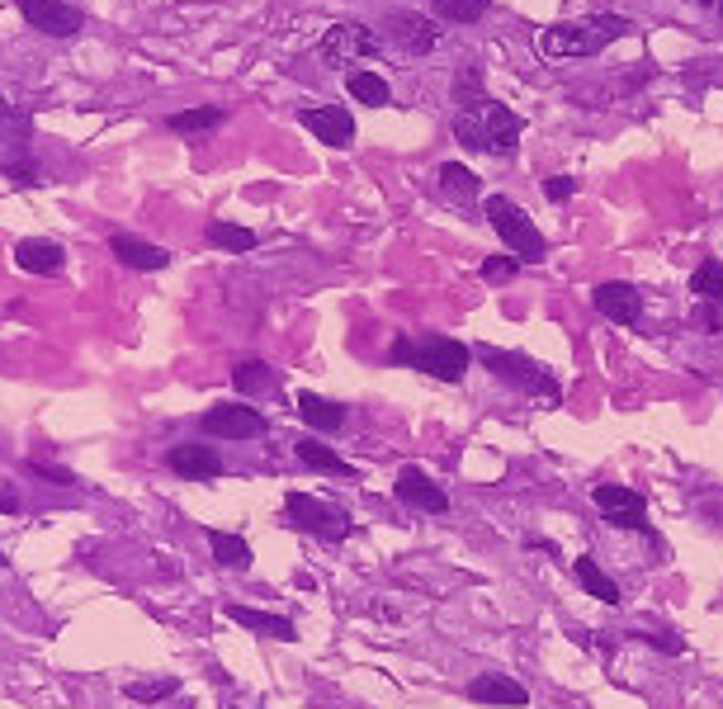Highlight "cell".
<instances>
[{"label":"cell","instance_id":"19","mask_svg":"<svg viewBox=\"0 0 723 709\" xmlns=\"http://www.w3.org/2000/svg\"><path fill=\"white\" fill-rule=\"evenodd\" d=\"M223 615L233 619V625H241V629H251V634H266V638H279V644H289V638H298V629H293V619H285V615H270V610H251V606H233L227 600L223 606Z\"/></svg>","mask_w":723,"mask_h":709},{"label":"cell","instance_id":"12","mask_svg":"<svg viewBox=\"0 0 723 709\" xmlns=\"http://www.w3.org/2000/svg\"><path fill=\"white\" fill-rule=\"evenodd\" d=\"M298 123H303V129L331 152H345L350 142H355V114L341 110V104H317V110H303Z\"/></svg>","mask_w":723,"mask_h":709},{"label":"cell","instance_id":"9","mask_svg":"<svg viewBox=\"0 0 723 709\" xmlns=\"http://www.w3.org/2000/svg\"><path fill=\"white\" fill-rule=\"evenodd\" d=\"M14 6H20L24 24L48 33V39H72V33H81V24H85L81 6H72V0H14Z\"/></svg>","mask_w":723,"mask_h":709},{"label":"cell","instance_id":"11","mask_svg":"<svg viewBox=\"0 0 723 709\" xmlns=\"http://www.w3.org/2000/svg\"><path fill=\"white\" fill-rule=\"evenodd\" d=\"M591 502H596V511H601L610 525H620V530H648V502H643V492L620 487V483H601V487H591Z\"/></svg>","mask_w":723,"mask_h":709},{"label":"cell","instance_id":"13","mask_svg":"<svg viewBox=\"0 0 723 709\" xmlns=\"http://www.w3.org/2000/svg\"><path fill=\"white\" fill-rule=\"evenodd\" d=\"M393 492H397V502H402V506L421 511V516H445V511H450V492H445V487H435V477H431V473H421L416 464H407V469L397 473Z\"/></svg>","mask_w":723,"mask_h":709},{"label":"cell","instance_id":"4","mask_svg":"<svg viewBox=\"0 0 723 709\" xmlns=\"http://www.w3.org/2000/svg\"><path fill=\"white\" fill-rule=\"evenodd\" d=\"M478 360L497 374L502 383H510V388H520L525 398H544V402H558L562 398V388H558V379L549 374L544 364H535V360H525V354H516V350H497V346H478L473 350Z\"/></svg>","mask_w":723,"mask_h":709},{"label":"cell","instance_id":"37","mask_svg":"<svg viewBox=\"0 0 723 709\" xmlns=\"http://www.w3.org/2000/svg\"><path fill=\"white\" fill-rule=\"evenodd\" d=\"M29 473L48 477V483H62V487H72V483H76V473H72V469H62V464H43V459H29Z\"/></svg>","mask_w":723,"mask_h":709},{"label":"cell","instance_id":"7","mask_svg":"<svg viewBox=\"0 0 723 709\" xmlns=\"http://www.w3.org/2000/svg\"><path fill=\"white\" fill-rule=\"evenodd\" d=\"M199 425H204V435H218V440H256L270 431V417L246 402H214Z\"/></svg>","mask_w":723,"mask_h":709},{"label":"cell","instance_id":"40","mask_svg":"<svg viewBox=\"0 0 723 709\" xmlns=\"http://www.w3.org/2000/svg\"><path fill=\"white\" fill-rule=\"evenodd\" d=\"M0 511H6V516H14V511H20V496H14V492H0Z\"/></svg>","mask_w":723,"mask_h":709},{"label":"cell","instance_id":"27","mask_svg":"<svg viewBox=\"0 0 723 709\" xmlns=\"http://www.w3.org/2000/svg\"><path fill=\"white\" fill-rule=\"evenodd\" d=\"M691 294L700 304H714L723 308V260H700L691 270Z\"/></svg>","mask_w":723,"mask_h":709},{"label":"cell","instance_id":"29","mask_svg":"<svg viewBox=\"0 0 723 709\" xmlns=\"http://www.w3.org/2000/svg\"><path fill=\"white\" fill-rule=\"evenodd\" d=\"M204 237H208V246H218V251H256V233L251 227H237V223H208Z\"/></svg>","mask_w":723,"mask_h":709},{"label":"cell","instance_id":"5","mask_svg":"<svg viewBox=\"0 0 723 709\" xmlns=\"http://www.w3.org/2000/svg\"><path fill=\"white\" fill-rule=\"evenodd\" d=\"M285 516H289L298 530L317 535V540H345V535H350V516H345V511L327 506L322 496H308V492H289V496H285Z\"/></svg>","mask_w":723,"mask_h":709},{"label":"cell","instance_id":"42","mask_svg":"<svg viewBox=\"0 0 723 709\" xmlns=\"http://www.w3.org/2000/svg\"><path fill=\"white\" fill-rule=\"evenodd\" d=\"M719 20H723V0H719Z\"/></svg>","mask_w":723,"mask_h":709},{"label":"cell","instance_id":"28","mask_svg":"<svg viewBox=\"0 0 723 709\" xmlns=\"http://www.w3.org/2000/svg\"><path fill=\"white\" fill-rule=\"evenodd\" d=\"M223 119H227V110H218V104H199V110L171 114V119H166V129H171V133H180V137H189V133H208V129H218Z\"/></svg>","mask_w":723,"mask_h":709},{"label":"cell","instance_id":"32","mask_svg":"<svg viewBox=\"0 0 723 709\" xmlns=\"http://www.w3.org/2000/svg\"><path fill=\"white\" fill-rule=\"evenodd\" d=\"M180 690V677H156V681H128V700H171Z\"/></svg>","mask_w":723,"mask_h":709},{"label":"cell","instance_id":"1","mask_svg":"<svg viewBox=\"0 0 723 709\" xmlns=\"http://www.w3.org/2000/svg\"><path fill=\"white\" fill-rule=\"evenodd\" d=\"M450 133L458 137V147L468 152H483V156H497V162H510L520 147V133H525V119L510 110L502 100H473V104H458Z\"/></svg>","mask_w":723,"mask_h":709},{"label":"cell","instance_id":"41","mask_svg":"<svg viewBox=\"0 0 723 709\" xmlns=\"http://www.w3.org/2000/svg\"><path fill=\"white\" fill-rule=\"evenodd\" d=\"M700 6H719V0H700Z\"/></svg>","mask_w":723,"mask_h":709},{"label":"cell","instance_id":"35","mask_svg":"<svg viewBox=\"0 0 723 709\" xmlns=\"http://www.w3.org/2000/svg\"><path fill=\"white\" fill-rule=\"evenodd\" d=\"M454 100H458V104L483 100V71H478V66H468L464 76H454Z\"/></svg>","mask_w":723,"mask_h":709},{"label":"cell","instance_id":"16","mask_svg":"<svg viewBox=\"0 0 723 709\" xmlns=\"http://www.w3.org/2000/svg\"><path fill=\"white\" fill-rule=\"evenodd\" d=\"M468 700L473 705H506V709H525L530 705V690L516 677H502V671H487V677L468 681Z\"/></svg>","mask_w":723,"mask_h":709},{"label":"cell","instance_id":"30","mask_svg":"<svg viewBox=\"0 0 723 709\" xmlns=\"http://www.w3.org/2000/svg\"><path fill=\"white\" fill-rule=\"evenodd\" d=\"M233 383L241 388V393H279V379H275V369L270 364H260V360H246V364H237V374H233Z\"/></svg>","mask_w":723,"mask_h":709},{"label":"cell","instance_id":"22","mask_svg":"<svg viewBox=\"0 0 723 709\" xmlns=\"http://www.w3.org/2000/svg\"><path fill=\"white\" fill-rule=\"evenodd\" d=\"M298 417H303L312 431L331 435V431H341L345 425V407L331 402V398H317V393H298Z\"/></svg>","mask_w":723,"mask_h":709},{"label":"cell","instance_id":"33","mask_svg":"<svg viewBox=\"0 0 723 709\" xmlns=\"http://www.w3.org/2000/svg\"><path fill=\"white\" fill-rule=\"evenodd\" d=\"M0 171H6V181H14V185H39V166H33L24 152L0 156Z\"/></svg>","mask_w":723,"mask_h":709},{"label":"cell","instance_id":"14","mask_svg":"<svg viewBox=\"0 0 723 709\" xmlns=\"http://www.w3.org/2000/svg\"><path fill=\"white\" fill-rule=\"evenodd\" d=\"M591 304H596V312H601V317H610L614 327H633V322L643 317V298H639V289H633V284H624V279L596 284V289H591Z\"/></svg>","mask_w":723,"mask_h":709},{"label":"cell","instance_id":"3","mask_svg":"<svg viewBox=\"0 0 723 709\" xmlns=\"http://www.w3.org/2000/svg\"><path fill=\"white\" fill-rule=\"evenodd\" d=\"M483 213H487V227L510 246V256L516 260H544L549 256V242H544V233L530 223V213H525L520 204H510L506 194L483 199Z\"/></svg>","mask_w":723,"mask_h":709},{"label":"cell","instance_id":"43","mask_svg":"<svg viewBox=\"0 0 723 709\" xmlns=\"http://www.w3.org/2000/svg\"><path fill=\"white\" fill-rule=\"evenodd\" d=\"M227 709H237V705H227Z\"/></svg>","mask_w":723,"mask_h":709},{"label":"cell","instance_id":"17","mask_svg":"<svg viewBox=\"0 0 723 709\" xmlns=\"http://www.w3.org/2000/svg\"><path fill=\"white\" fill-rule=\"evenodd\" d=\"M110 251L128 265V270H166L171 265V251L166 246H156V242H143V237H133V233H114L110 237Z\"/></svg>","mask_w":723,"mask_h":709},{"label":"cell","instance_id":"20","mask_svg":"<svg viewBox=\"0 0 723 709\" xmlns=\"http://www.w3.org/2000/svg\"><path fill=\"white\" fill-rule=\"evenodd\" d=\"M572 573H577V582H581V587H587L596 600H606V606H620V600H624L620 582H614V577H610L606 567L596 563L591 554H577V558H572Z\"/></svg>","mask_w":723,"mask_h":709},{"label":"cell","instance_id":"10","mask_svg":"<svg viewBox=\"0 0 723 709\" xmlns=\"http://www.w3.org/2000/svg\"><path fill=\"white\" fill-rule=\"evenodd\" d=\"M383 39L393 48H402V52H412V58H421V52H431L440 43V29L421 10H388L383 14Z\"/></svg>","mask_w":723,"mask_h":709},{"label":"cell","instance_id":"34","mask_svg":"<svg viewBox=\"0 0 723 709\" xmlns=\"http://www.w3.org/2000/svg\"><path fill=\"white\" fill-rule=\"evenodd\" d=\"M478 275H483L487 284H510V279L520 275V260H516V256H487Z\"/></svg>","mask_w":723,"mask_h":709},{"label":"cell","instance_id":"8","mask_svg":"<svg viewBox=\"0 0 723 709\" xmlns=\"http://www.w3.org/2000/svg\"><path fill=\"white\" fill-rule=\"evenodd\" d=\"M322 58L331 66H350L360 58H383V39L379 33H369L364 24H355V20H341V24H331L322 33Z\"/></svg>","mask_w":723,"mask_h":709},{"label":"cell","instance_id":"2","mask_svg":"<svg viewBox=\"0 0 723 709\" xmlns=\"http://www.w3.org/2000/svg\"><path fill=\"white\" fill-rule=\"evenodd\" d=\"M388 360L407 364V369H416V374H431L440 383H464L473 350L464 341H454V336H426V341L397 336L393 350H388Z\"/></svg>","mask_w":723,"mask_h":709},{"label":"cell","instance_id":"38","mask_svg":"<svg viewBox=\"0 0 723 709\" xmlns=\"http://www.w3.org/2000/svg\"><path fill=\"white\" fill-rule=\"evenodd\" d=\"M544 194H549L554 204H568L577 194V181H572V175H549V181H544Z\"/></svg>","mask_w":723,"mask_h":709},{"label":"cell","instance_id":"39","mask_svg":"<svg viewBox=\"0 0 723 709\" xmlns=\"http://www.w3.org/2000/svg\"><path fill=\"white\" fill-rule=\"evenodd\" d=\"M648 644L658 648V653H667V658H676V653H681V638L676 634H648Z\"/></svg>","mask_w":723,"mask_h":709},{"label":"cell","instance_id":"25","mask_svg":"<svg viewBox=\"0 0 723 709\" xmlns=\"http://www.w3.org/2000/svg\"><path fill=\"white\" fill-rule=\"evenodd\" d=\"M208 548H214L218 567H233V573H246L251 567V544L241 535H227V530H208Z\"/></svg>","mask_w":723,"mask_h":709},{"label":"cell","instance_id":"23","mask_svg":"<svg viewBox=\"0 0 723 709\" xmlns=\"http://www.w3.org/2000/svg\"><path fill=\"white\" fill-rule=\"evenodd\" d=\"M345 91L360 104H369V110H388V104H393V85L383 81V71H350Z\"/></svg>","mask_w":723,"mask_h":709},{"label":"cell","instance_id":"6","mask_svg":"<svg viewBox=\"0 0 723 709\" xmlns=\"http://www.w3.org/2000/svg\"><path fill=\"white\" fill-rule=\"evenodd\" d=\"M610 39L591 20H562V24H549L539 33V52L544 58H596Z\"/></svg>","mask_w":723,"mask_h":709},{"label":"cell","instance_id":"21","mask_svg":"<svg viewBox=\"0 0 723 709\" xmlns=\"http://www.w3.org/2000/svg\"><path fill=\"white\" fill-rule=\"evenodd\" d=\"M293 454H298V464L303 469H312V473H337V477H355V469L345 464V459L331 450V445H322V440H312V435H303L293 445Z\"/></svg>","mask_w":723,"mask_h":709},{"label":"cell","instance_id":"24","mask_svg":"<svg viewBox=\"0 0 723 709\" xmlns=\"http://www.w3.org/2000/svg\"><path fill=\"white\" fill-rule=\"evenodd\" d=\"M440 185H445L450 199H458L464 208H473V204L483 199V181H478V175H473L468 166H458V162H445V166H440Z\"/></svg>","mask_w":723,"mask_h":709},{"label":"cell","instance_id":"31","mask_svg":"<svg viewBox=\"0 0 723 709\" xmlns=\"http://www.w3.org/2000/svg\"><path fill=\"white\" fill-rule=\"evenodd\" d=\"M431 10L450 24H478L487 14V0H431Z\"/></svg>","mask_w":723,"mask_h":709},{"label":"cell","instance_id":"15","mask_svg":"<svg viewBox=\"0 0 723 709\" xmlns=\"http://www.w3.org/2000/svg\"><path fill=\"white\" fill-rule=\"evenodd\" d=\"M166 464L175 477H189V483H214V477H223V459L208 445H171Z\"/></svg>","mask_w":723,"mask_h":709},{"label":"cell","instance_id":"18","mask_svg":"<svg viewBox=\"0 0 723 709\" xmlns=\"http://www.w3.org/2000/svg\"><path fill=\"white\" fill-rule=\"evenodd\" d=\"M14 265H20L24 275H62L66 265V251L58 242H43V237H24L14 246Z\"/></svg>","mask_w":723,"mask_h":709},{"label":"cell","instance_id":"26","mask_svg":"<svg viewBox=\"0 0 723 709\" xmlns=\"http://www.w3.org/2000/svg\"><path fill=\"white\" fill-rule=\"evenodd\" d=\"M29 137H33V119L24 110H14V104L6 100V91H0V147L24 152Z\"/></svg>","mask_w":723,"mask_h":709},{"label":"cell","instance_id":"36","mask_svg":"<svg viewBox=\"0 0 723 709\" xmlns=\"http://www.w3.org/2000/svg\"><path fill=\"white\" fill-rule=\"evenodd\" d=\"M587 20L606 33V39L614 43V39H624V33H633V20H624V14H606V10H596V14H587Z\"/></svg>","mask_w":723,"mask_h":709}]
</instances>
